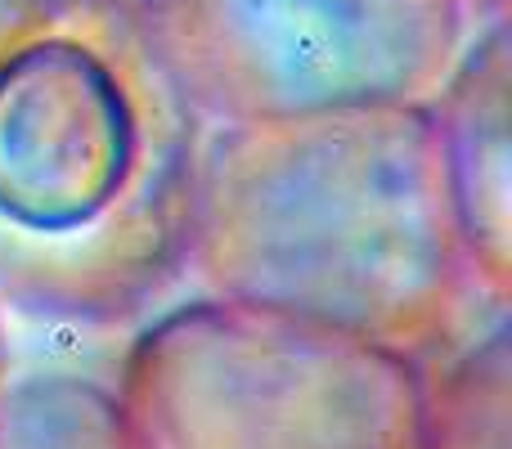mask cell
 I'll use <instances>...</instances> for the list:
<instances>
[{
    "label": "cell",
    "instance_id": "1",
    "mask_svg": "<svg viewBox=\"0 0 512 449\" xmlns=\"http://www.w3.org/2000/svg\"><path fill=\"white\" fill-rule=\"evenodd\" d=\"M203 135L131 0H32L0 36V306L144 315L189 270Z\"/></svg>",
    "mask_w": 512,
    "mask_h": 449
},
{
    "label": "cell",
    "instance_id": "2",
    "mask_svg": "<svg viewBox=\"0 0 512 449\" xmlns=\"http://www.w3.org/2000/svg\"><path fill=\"white\" fill-rule=\"evenodd\" d=\"M189 265L212 297L427 364L477 288L432 99L207 126Z\"/></svg>",
    "mask_w": 512,
    "mask_h": 449
},
{
    "label": "cell",
    "instance_id": "3",
    "mask_svg": "<svg viewBox=\"0 0 512 449\" xmlns=\"http://www.w3.org/2000/svg\"><path fill=\"white\" fill-rule=\"evenodd\" d=\"M113 391L144 449H436L423 360L225 297L144 324Z\"/></svg>",
    "mask_w": 512,
    "mask_h": 449
},
{
    "label": "cell",
    "instance_id": "4",
    "mask_svg": "<svg viewBox=\"0 0 512 449\" xmlns=\"http://www.w3.org/2000/svg\"><path fill=\"white\" fill-rule=\"evenodd\" d=\"M207 126L427 104L468 45L463 0H131Z\"/></svg>",
    "mask_w": 512,
    "mask_h": 449
},
{
    "label": "cell",
    "instance_id": "7",
    "mask_svg": "<svg viewBox=\"0 0 512 449\" xmlns=\"http://www.w3.org/2000/svg\"><path fill=\"white\" fill-rule=\"evenodd\" d=\"M32 9V0H0V36H9V27Z\"/></svg>",
    "mask_w": 512,
    "mask_h": 449
},
{
    "label": "cell",
    "instance_id": "5",
    "mask_svg": "<svg viewBox=\"0 0 512 449\" xmlns=\"http://www.w3.org/2000/svg\"><path fill=\"white\" fill-rule=\"evenodd\" d=\"M508 23L490 18L477 41L463 45L454 72L432 95L450 194L459 207L477 288L508 297L512 283V113H508Z\"/></svg>",
    "mask_w": 512,
    "mask_h": 449
},
{
    "label": "cell",
    "instance_id": "6",
    "mask_svg": "<svg viewBox=\"0 0 512 449\" xmlns=\"http://www.w3.org/2000/svg\"><path fill=\"white\" fill-rule=\"evenodd\" d=\"M0 449H144V441L108 382L50 369L0 387Z\"/></svg>",
    "mask_w": 512,
    "mask_h": 449
},
{
    "label": "cell",
    "instance_id": "8",
    "mask_svg": "<svg viewBox=\"0 0 512 449\" xmlns=\"http://www.w3.org/2000/svg\"><path fill=\"white\" fill-rule=\"evenodd\" d=\"M463 5H468V14L495 18V14H504V9H508V0H463Z\"/></svg>",
    "mask_w": 512,
    "mask_h": 449
},
{
    "label": "cell",
    "instance_id": "9",
    "mask_svg": "<svg viewBox=\"0 0 512 449\" xmlns=\"http://www.w3.org/2000/svg\"><path fill=\"white\" fill-rule=\"evenodd\" d=\"M9 378H14V373H9V337H5V315H0V387H5Z\"/></svg>",
    "mask_w": 512,
    "mask_h": 449
}]
</instances>
